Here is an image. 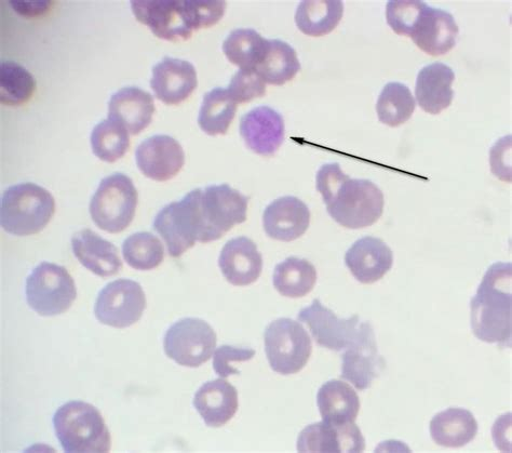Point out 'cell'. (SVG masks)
<instances>
[{
  "mask_svg": "<svg viewBox=\"0 0 512 453\" xmlns=\"http://www.w3.org/2000/svg\"><path fill=\"white\" fill-rule=\"evenodd\" d=\"M316 182L329 215L343 228H369L382 217L384 194L372 181L350 179L339 164L332 163L319 169Z\"/></svg>",
  "mask_w": 512,
  "mask_h": 453,
  "instance_id": "obj_1",
  "label": "cell"
},
{
  "mask_svg": "<svg viewBox=\"0 0 512 453\" xmlns=\"http://www.w3.org/2000/svg\"><path fill=\"white\" fill-rule=\"evenodd\" d=\"M134 17L168 42L187 41L194 31L217 24L226 10L221 0H133Z\"/></svg>",
  "mask_w": 512,
  "mask_h": 453,
  "instance_id": "obj_2",
  "label": "cell"
},
{
  "mask_svg": "<svg viewBox=\"0 0 512 453\" xmlns=\"http://www.w3.org/2000/svg\"><path fill=\"white\" fill-rule=\"evenodd\" d=\"M512 265L497 262L485 273L471 300V329L481 341L510 348L512 336Z\"/></svg>",
  "mask_w": 512,
  "mask_h": 453,
  "instance_id": "obj_3",
  "label": "cell"
},
{
  "mask_svg": "<svg viewBox=\"0 0 512 453\" xmlns=\"http://www.w3.org/2000/svg\"><path fill=\"white\" fill-rule=\"evenodd\" d=\"M56 212L55 198L34 183L10 186L0 204V223L15 236H31L42 232Z\"/></svg>",
  "mask_w": 512,
  "mask_h": 453,
  "instance_id": "obj_4",
  "label": "cell"
},
{
  "mask_svg": "<svg viewBox=\"0 0 512 453\" xmlns=\"http://www.w3.org/2000/svg\"><path fill=\"white\" fill-rule=\"evenodd\" d=\"M53 428L65 452L111 450V433L101 412L88 403L74 401L62 405L53 416Z\"/></svg>",
  "mask_w": 512,
  "mask_h": 453,
  "instance_id": "obj_5",
  "label": "cell"
},
{
  "mask_svg": "<svg viewBox=\"0 0 512 453\" xmlns=\"http://www.w3.org/2000/svg\"><path fill=\"white\" fill-rule=\"evenodd\" d=\"M201 189L186 194L158 212L154 230L164 238L172 258H180L197 242L206 244L204 221L200 210Z\"/></svg>",
  "mask_w": 512,
  "mask_h": 453,
  "instance_id": "obj_6",
  "label": "cell"
},
{
  "mask_svg": "<svg viewBox=\"0 0 512 453\" xmlns=\"http://www.w3.org/2000/svg\"><path fill=\"white\" fill-rule=\"evenodd\" d=\"M138 191L124 173L103 179L90 203V216L101 230L118 234L125 231L136 216Z\"/></svg>",
  "mask_w": 512,
  "mask_h": 453,
  "instance_id": "obj_7",
  "label": "cell"
},
{
  "mask_svg": "<svg viewBox=\"0 0 512 453\" xmlns=\"http://www.w3.org/2000/svg\"><path fill=\"white\" fill-rule=\"evenodd\" d=\"M26 301L40 316H58L69 311L77 297L73 277L63 266L43 262L26 279Z\"/></svg>",
  "mask_w": 512,
  "mask_h": 453,
  "instance_id": "obj_8",
  "label": "cell"
},
{
  "mask_svg": "<svg viewBox=\"0 0 512 453\" xmlns=\"http://www.w3.org/2000/svg\"><path fill=\"white\" fill-rule=\"evenodd\" d=\"M265 352L269 366L282 376L295 375L308 363L313 343L299 322L279 318L264 332Z\"/></svg>",
  "mask_w": 512,
  "mask_h": 453,
  "instance_id": "obj_9",
  "label": "cell"
},
{
  "mask_svg": "<svg viewBox=\"0 0 512 453\" xmlns=\"http://www.w3.org/2000/svg\"><path fill=\"white\" fill-rule=\"evenodd\" d=\"M217 333L199 318H183L166 332V355L180 366L198 368L211 358L217 349Z\"/></svg>",
  "mask_w": 512,
  "mask_h": 453,
  "instance_id": "obj_10",
  "label": "cell"
},
{
  "mask_svg": "<svg viewBox=\"0 0 512 453\" xmlns=\"http://www.w3.org/2000/svg\"><path fill=\"white\" fill-rule=\"evenodd\" d=\"M248 197L227 184L210 185L201 191L200 210L206 244L219 241L235 225L246 222Z\"/></svg>",
  "mask_w": 512,
  "mask_h": 453,
  "instance_id": "obj_11",
  "label": "cell"
},
{
  "mask_svg": "<svg viewBox=\"0 0 512 453\" xmlns=\"http://www.w3.org/2000/svg\"><path fill=\"white\" fill-rule=\"evenodd\" d=\"M146 309L143 288L131 279H117L99 293L94 314L106 326L124 329L138 323Z\"/></svg>",
  "mask_w": 512,
  "mask_h": 453,
  "instance_id": "obj_12",
  "label": "cell"
},
{
  "mask_svg": "<svg viewBox=\"0 0 512 453\" xmlns=\"http://www.w3.org/2000/svg\"><path fill=\"white\" fill-rule=\"evenodd\" d=\"M300 323H305L318 345L331 351H345L361 329L358 315L341 319L326 308L318 299L299 313Z\"/></svg>",
  "mask_w": 512,
  "mask_h": 453,
  "instance_id": "obj_13",
  "label": "cell"
},
{
  "mask_svg": "<svg viewBox=\"0 0 512 453\" xmlns=\"http://www.w3.org/2000/svg\"><path fill=\"white\" fill-rule=\"evenodd\" d=\"M386 363L377 350L374 330L370 323H362L359 336L342 356V378L359 391L371 388Z\"/></svg>",
  "mask_w": 512,
  "mask_h": 453,
  "instance_id": "obj_14",
  "label": "cell"
},
{
  "mask_svg": "<svg viewBox=\"0 0 512 453\" xmlns=\"http://www.w3.org/2000/svg\"><path fill=\"white\" fill-rule=\"evenodd\" d=\"M136 161L145 177L157 182H166L182 170L185 153L181 144L174 138L154 136L138 146Z\"/></svg>",
  "mask_w": 512,
  "mask_h": 453,
  "instance_id": "obj_15",
  "label": "cell"
},
{
  "mask_svg": "<svg viewBox=\"0 0 512 453\" xmlns=\"http://www.w3.org/2000/svg\"><path fill=\"white\" fill-rule=\"evenodd\" d=\"M365 449V437L355 422L314 423L308 425L298 439L300 452H362Z\"/></svg>",
  "mask_w": 512,
  "mask_h": 453,
  "instance_id": "obj_16",
  "label": "cell"
},
{
  "mask_svg": "<svg viewBox=\"0 0 512 453\" xmlns=\"http://www.w3.org/2000/svg\"><path fill=\"white\" fill-rule=\"evenodd\" d=\"M240 135L252 152L272 157L285 140L284 118L268 106H259L241 118Z\"/></svg>",
  "mask_w": 512,
  "mask_h": 453,
  "instance_id": "obj_17",
  "label": "cell"
},
{
  "mask_svg": "<svg viewBox=\"0 0 512 453\" xmlns=\"http://www.w3.org/2000/svg\"><path fill=\"white\" fill-rule=\"evenodd\" d=\"M458 33L460 30L450 12L426 5L410 37L427 55L439 57L454 48Z\"/></svg>",
  "mask_w": 512,
  "mask_h": 453,
  "instance_id": "obj_18",
  "label": "cell"
},
{
  "mask_svg": "<svg viewBox=\"0 0 512 453\" xmlns=\"http://www.w3.org/2000/svg\"><path fill=\"white\" fill-rule=\"evenodd\" d=\"M311 224V211L301 199L285 196L269 204L263 213L266 234L280 242H293L303 236Z\"/></svg>",
  "mask_w": 512,
  "mask_h": 453,
  "instance_id": "obj_19",
  "label": "cell"
},
{
  "mask_svg": "<svg viewBox=\"0 0 512 453\" xmlns=\"http://www.w3.org/2000/svg\"><path fill=\"white\" fill-rule=\"evenodd\" d=\"M345 263L361 284L379 282L394 264V253L380 238L363 237L348 249Z\"/></svg>",
  "mask_w": 512,
  "mask_h": 453,
  "instance_id": "obj_20",
  "label": "cell"
},
{
  "mask_svg": "<svg viewBox=\"0 0 512 453\" xmlns=\"http://www.w3.org/2000/svg\"><path fill=\"white\" fill-rule=\"evenodd\" d=\"M197 86V72L191 62L167 57L154 66L151 87L167 105L184 102Z\"/></svg>",
  "mask_w": 512,
  "mask_h": 453,
  "instance_id": "obj_21",
  "label": "cell"
},
{
  "mask_svg": "<svg viewBox=\"0 0 512 453\" xmlns=\"http://www.w3.org/2000/svg\"><path fill=\"white\" fill-rule=\"evenodd\" d=\"M219 266L228 283L245 287L260 278L263 257L252 239L241 236L226 243L221 251Z\"/></svg>",
  "mask_w": 512,
  "mask_h": 453,
  "instance_id": "obj_22",
  "label": "cell"
},
{
  "mask_svg": "<svg viewBox=\"0 0 512 453\" xmlns=\"http://www.w3.org/2000/svg\"><path fill=\"white\" fill-rule=\"evenodd\" d=\"M193 404L209 428L218 429L236 415L238 392L223 378L209 381L196 392Z\"/></svg>",
  "mask_w": 512,
  "mask_h": 453,
  "instance_id": "obj_23",
  "label": "cell"
},
{
  "mask_svg": "<svg viewBox=\"0 0 512 453\" xmlns=\"http://www.w3.org/2000/svg\"><path fill=\"white\" fill-rule=\"evenodd\" d=\"M454 81L455 74L450 66L439 62L425 66L417 75L415 88L422 110L431 115L447 110L454 98Z\"/></svg>",
  "mask_w": 512,
  "mask_h": 453,
  "instance_id": "obj_24",
  "label": "cell"
},
{
  "mask_svg": "<svg viewBox=\"0 0 512 453\" xmlns=\"http://www.w3.org/2000/svg\"><path fill=\"white\" fill-rule=\"evenodd\" d=\"M155 113L154 98L138 87L123 88L111 98L109 117L123 124L130 135L137 136L151 125Z\"/></svg>",
  "mask_w": 512,
  "mask_h": 453,
  "instance_id": "obj_25",
  "label": "cell"
},
{
  "mask_svg": "<svg viewBox=\"0 0 512 453\" xmlns=\"http://www.w3.org/2000/svg\"><path fill=\"white\" fill-rule=\"evenodd\" d=\"M72 248L80 264L100 277L114 276L123 269L116 246L91 230L76 233Z\"/></svg>",
  "mask_w": 512,
  "mask_h": 453,
  "instance_id": "obj_26",
  "label": "cell"
},
{
  "mask_svg": "<svg viewBox=\"0 0 512 453\" xmlns=\"http://www.w3.org/2000/svg\"><path fill=\"white\" fill-rule=\"evenodd\" d=\"M478 434V422L469 410L449 408L430 422V435L434 442L447 448H461L473 442Z\"/></svg>",
  "mask_w": 512,
  "mask_h": 453,
  "instance_id": "obj_27",
  "label": "cell"
},
{
  "mask_svg": "<svg viewBox=\"0 0 512 453\" xmlns=\"http://www.w3.org/2000/svg\"><path fill=\"white\" fill-rule=\"evenodd\" d=\"M317 405L322 421L332 424L355 422L360 411L357 392L341 380H330L321 386Z\"/></svg>",
  "mask_w": 512,
  "mask_h": 453,
  "instance_id": "obj_28",
  "label": "cell"
},
{
  "mask_svg": "<svg viewBox=\"0 0 512 453\" xmlns=\"http://www.w3.org/2000/svg\"><path fill=\"white\" fill-rule=\"evenodd\" d=\"M300 70L301 63L294 48L279 39H268L265 56L255 69L265 84L274 86H282L292 81Z\"/></svg>",
  "mask_w": 512,
  "mask_h": 453,
  "instance_id": "obj_29",
  "label": "cell"
},
{
  "mask_svg": "<svg viewBox=\"0 0 512 453\" xmlns=\"http://www.w3.org/2000/svg\"><path fill=\"white\" fill-rule=\"evenodd\" d=\"M344 15L340 0L302 2L295 13V23L305 35L321 37L330 34L339 25Z\"/></svg>",
  "mask_w": 512,
  "mask_h": 453,
  "instance_id": "obj_30",
  "label": "cell"
},
{
  "mask_svg": "<svg viewBox=\"0 0 512 453\" xmlns=\"http://www.w3.org/2000/svg\"><path fill=\"white\" fill-rule=\"evenodd\" d=\"M273 283L281 296L303 298L314 289L317 283V270L311 262L291 257L276 266Z\"/></svg>",
  "mask_w": 512,
  "mask_h": 453,
  "instance_id": "obj_31",
  "label": "cell"
},
{
  "mask_svg": "<svg viewBox=\"0 0 512 453\" xmlns=\"http://www.w3.org/2000/svg\"><path fill=\"white\" fill-rule=\"evenodd\" d=\"M237 102L227 89L215 88L202 101L198 124L209 136L226 135L234 121Z\"/></svg>",
  "mask_w": 512,
  "mask_h": 453,
  "instance_id": "obj_32",
  "label": "cell"
},
{
  "mask_svg": "<svg viewBox=\"0 0 512 453\" xmlns=\"http://www.w3.org/2000/svg\"><path fill=\"white\" fill-rule=\"evenodd\" d=\"M268 39L251 29H238L228 35L223 51L229 62L240 70H255L264 56Z\"/></svg>",
  "mask_w": 512,
  "mask_h": 453,
  "instance_id": "obj_33",
  "label": "cell"
},
{
  "mask_svg": "<svg viewBox=\"0 0 512 453\" xmlns=\"http://www.w3.org/2000/svg\"><path fill=\"white\" fill-rule=\"evenodd\" d=\"M90 141L93 154L106 163H115L130 148L129 131L111 117L93 128Z\"/></svg>",
  "mask_w": 512,
  "mask_h": 453,
  "instance_id": "obj_34",
  "label": "cell"
},
{
  "mask_svg": "<svg viewBox=\"0 0 512 453\" xmlns=\"http://www.w3.org/2000/svg\"><path fill=\"white\" fill-rule=\"evenodd\" d=\"M416 108L415 99L408 86L400 83L387 84L376 104L380 122L389 127L406 124Z\"/></svg>",
  "mask_w": 512,
  "mask_h": 453,
  "instance_id": "obj_35",
  "label": "cell"
},
{
  "mask_svg": "<svg viewBox=\"0 0 512 453\" xmlns=\"http://www.w3.org/2000/svg\"><path fill=\"white\" fill-rule=\"evenodd\" d=\"M123 256L132 269L151 271L163 263L165 248L160 239L148 232L131 235L123 244Z\"/></svg>",
  "mask_w": 512,
  "mask_h": 453,
  "instance_id": "obj_36",
  "label": "cell"
},
{
  "mask_svg": "<svg viewBox=\"0 0 512 453\" xmlns=\"http://www.w3.org/2000/svg\"><path fill=\"white\" fill-rule=\"evenodd\" d=\"M36 89L33 75L16 62L0 65V101L9 106L28 102Z\"/></svg>",
  "mask_w": 512,
  "mask_h": 453,
  "instance_id": "obj_37",
  "label": "cell"
},
{
  "mask_svg": "<svg viewBox=\"0 0 512 453\" xmlns=\"http://www.w3.org/2000/svg\"><path fill=\"white\" fill-rule=\"evenodd\" d=\"M425 6L424 2L417 0H392L387 4V23L398 35L410 37Z\"/></svg>",
  "mask_w": 512,
  "mask_h": 453,
  "instance_id": "obj_38",
  "label": "cell"
},
{
  "mask_svg": "<svg viewBox=\"0 0 512 453\" xmlns=\"http://www.w3.org/2000/svg\"><path fill=\"white\" fill-rule=\"evenodd\" d=\"M227 90L237 104H242L265 96L266 84L255 70H239Z\"/></svg>",
  "mask_w": 512,
  "mask_h": 453,
  "instance_id": "obj_39",
  "label": "cell"
},
{
  "mask_svg": "<svg viewBox=\"0 0 512 453\" xmlns=\"http://www.w3.org/2000/svg\"><path fill=\"white\" fill-rule=\"evenodd\" d=\"M255 351L246 348H236L232 345H222L213 356V369L218 376L225 379L229 376L240 375L239 369L233 363L251 361Z\"/></svg>",
  "mask_w": 512,
  "mask_h": 453,
  "instance_id": "obj_40",
  "label": "cell"
},
{
  "mask_svg": "<svg viewBox=\"0 0 512 453\" xmlns=\"http://www.w3.org/2000/svg\"><path fill=\"white\" fill-rule=\"evenodd\" d=\"M492 172L505 182L511 181V137L498 141L491 150Z\"/></svg>",
  "mask_w": 512,
  "mask_h": 453,
  "instance_id": "obj_41",
  "label": "cell"
},
{
  "mask_svg": "<svg viewBox=\"0 0 512 453\" xmlns=\"http://www.w3.org/2000/svg\"><path fill=\"white\" fill-rule=\"evenodd\" d=\"M9 4L18 15L33 18L44 15L49 10L52 2H49V0H12Z\"/></svg>",
  "mask_w": 512,
  "mask_h": 453,
  "instance_id": "obj_42",
  "label": "cell"
}]
</instances>
